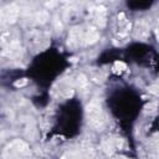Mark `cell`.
I'll return each instance as SVG.
<instances>
[{
  "label": "cell",
  "mask_w": 159,
  "mask_h": 159,
  "mask_svg": "<svg viewBox=\"0 0 159 159\" xmlns=\"http://www.w3.org/2000/svg\"><path fill=\"white\" fill-rule=\"evenodd\" d=\"M86 114H87V118H88V122L92 127H96V128H101L104 123V117H103V112H102V108L98 103H89L86 108Z\"/></svg>",
  "instance_id": "cell-1"
},
{
  "label": "cell",
  "mask_w": 159,
  "mask_h": 159,
  "mask_svg": "<svg viewBox=\"0 0 159 159\" xmlns=\"http://www.w3.org/2000/svg\"><path fill=\"white\" fill-rule=\"evenodd\" d=\"M98 39H99V34L93 27H91L86 32H83V42L84 43H94L98 41Z\"/></svg>",
  "instance_id": "cell-4"
},
{
  "label": "cell",
  "mask_w": 159,
  "mask_h": 159,
  "mask_svg": "<svg viewBox=\"0 0 159 159\" xmlns=\"http://www.w3.org/2000/svg\"><path fill=\"white\" fill-rule=\"evenodd\" d=\"M77 83H78L80 86H84V84L87 83V78H86V76L80 75V76L77 77Z\"/></svg>",
  "instance_id": "cell-10"
},
{
  "label": "cell",
  "mask_w": 159,
  "mask_h": 159,
  "mask_svg": "<svg viewBox=\"0 0 159 159\" xmlns=\"http://www.w3.org/2000/svg\"><path fill=\"white\" fill-rule=\"evenodd\" d=\"M155 108H157V103H155V102H154V103H149V104L145 106V109H147V111H154Z\"/></svg>",
  "instance_id": "cell-11"
},
{
  "label": "cell",
  "mask_w": 159,
  "mask_h": 159,
  "mask_svg": "<svg viewBox=\"0 0 159 159\" xmlns=\"http://www.w3.org/2000/svg\"><path fill=\"white\" fill-rule=\"evenodd\" d=\"M148 91H149L150 93L155 94V96H159V84H158V83H155V84L149 86V87H148Z\"/></svg>",
  "instance_id": "cell-7"
},
{
  "label": "cell",
  "mask_w": 159,
  "mask_h": 159,
  "mask_svg": "<svg viewBox=\"0 0 159 159\" xmlns=\"http://www.w3.org/2000/svg\"><path fill=\"white\" fill-rule=\"evenodd\" d=\"M26 84H27V78L17 80V81H15V83H14L15 87H24V86H26Z\"/></svg>",
  "instance_id": "cell-9"
},
{
  "label": "cell",
  "mask_w": 159,
  "mask_h": 159,
  "mask_svg": "<svg viewBox=\"0 0 159 159\" xmlns=\"http://www.w3.org/2000/svg\"><path fill=\"white\" fill-rule=\"evenodd\" d=\"M157 36H158V41H159V29L157 30Z\"/></svg>",
  "instance_id": "cell-12"
},
{
  "label": "cell",
  "mask_w": 159,
  "mask_h": 159,
  "mask_svg": "<svg viewBox=\"0 0 159 159\" xmlns=\"http://www.w3.org/2000/svg\"><path fill=\"white\" fill-rule=\"evenodd\" d=\"M114 67H116V70H118V71H124V70H127V65H125L124 62H120V61L114 62Z\"/></svg>",
  "instance_id": "cell-8"
},
{
  "label": "cell",
  "mask_w": 159,
  "mask_h": 159,
  "mask_svg": "<svg viewBox=\"0 0 159 159\" xmlns=\"http://www.w3.org/2000/svg\"><path fill=\"white\" fill-rule=\"evenodd\" d=\"M134 35L139 40H145L149 36V25L143 20L137 21L134 25Z\"/></svg>",
  "instance_id": "cell-2"
},
{
  "label": "cell",
  "mask_w": 159,
  "mask_h": 159,
  "mask_svg": "<svg viewBox=\"0 0 159 159\" xmlns=\"http://www.w3.org/2000/svg\"><path fill=\"white\" fill-rule=\"evenodd\" d=\"M19 15V10L15 5H10L1 10V19L6 22H14Z\"/></svg>",
  "instance_id": "cell-3"
},
{
  "label": "cell",
  "mask_w": 159,
  "mask_h": 159,
  "mask_svg": "<svg viewBox=\"0 0 159 159\" xmlns=\"http://www.w3.org/2000/svg\"><path fill=\"white\" fill-rule=\"evenodd\" d=\"M102 149H103L107 154H112L113 150H114V144H113V142H111V140H103V143H102Z\"/></svg>",
  "instance_id": "cell-6"
},
{
  "label": "cell",
  "mask_w": 159,
  "mask_h": 159,
  "mask_svg": "<svg viewBox=\"0 0 159 159\" xmlns=\"http://www.w3.org/2000/svg\"><path fill=\"white\" fill-rule=\"evenodd\" d=\"M48 17H50V15H48V12H47L46 10H40V11L36 14V20H37V22H40V24H45V22L48 20Z\"/></svg>",
  "instance_id": "cell-5"
},
{
  "label": "cell",
  "mask_w": 159,
  "mask_h": 159,
  "mask_svg": "<svg viewBox=\"0 0 159 159\" xmlns=\"http://www.w3.org/2000/svg\"><path fill=\"white\" fill-rule=\"evenodd\" d=\"M117 159H127V158H117Z\"/></svg>",
  "instance_id": "cell-13"
}]
</instances>
